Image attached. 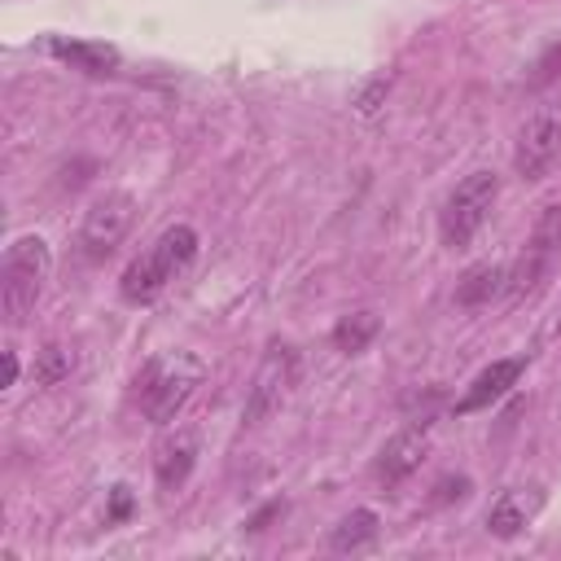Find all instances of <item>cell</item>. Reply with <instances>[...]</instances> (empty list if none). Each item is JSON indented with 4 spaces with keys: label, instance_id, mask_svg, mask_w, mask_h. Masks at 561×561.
Returning <instances> with one entry per match:
<instances>
[{
    "label": "cell",
    "instance_id": "6da1fadb",
    "mask_svg": "<svg viewBox=\"0 0 561 561\" xmlns=\"http://www.w3.org/2000/svg\"><path fill=\"white\" fill-rule=\"evenodd\" d=\"M193 259H197V232H193L188 224H171L167 232L153 237V245H149L145 254H136V259L127 263L118 289H123L127 302L145 307V302H153Z\"/></svg>",
    "mask_w": 561,
    "mask_h": 561
},
{
    "label": "cell",
    "instance_id": "7a4b0ae2",
    "mask_svg": "<svg viewBox=\"0 0 561 561\" xmlns=\"http://www.w3.org/2000/svg\"><path fill=\"white\" fill-rule=\"evenodd\" d=\"M202 377H206V364L193 351H167L140 368L136 403L153 425H171L180 416V408L193 399V390L202 386Z\"/></svg>",
    "mask_w": 561,
    "mask_h": 561
},
{
    "label": "cell",
    "instance_id": "3957f363",
    "mask_svg": "<svg viewBox=\"0 0 561 561\" xmlns=\"http://www.w3.org/2000/svg\"><path fill=\"white\" fill-rule=\"evenodd\" d=\"M48 272H53V250H48V241L39 232H26L4 250V263H0V311H4V320L13 329L31 320Z\"/></svg>",
    "mask_w": 561,
    "mask_h": 561
},
{
    "label": "cell",
    "instance_id": "277c9868",
    "mask_svg": "<svg viewBox=\"0 0 561 561\" xmlns=\"http://www.w3.org/2000/svg\"><path fill=\"white\" fill-rule=\"evenodd\" d=\"M495 197H500L495 171H469V175L447 193V202H443V210H438V237H443V245H447V250H465V245L478 237V228L486 224Z\"/></svg>",
    "mask_w": 561,
    "mask_h": 561
},
{
    "label": "cell",
    "instance_id": "5b68a950",
    "mask_svg": "<svg viewBox=\"0 0 561 561\" xmlns=\"http://www.w3.org/2000/svg\"><path fill=\"white\" fill-rule=\"evenodd\" d=\"M131 219H136V197H131V193H123V188L101 193V197L83 210V224H79V254H83L88 263L110 259V254L118 250V241L127 237Z\"/></svg>",
    "mask_w": 561,
    "mask_h": 561
},
{
    "label": "cell",
    "instance_id": "8992f818",
    "mask_svg": "<svg viewBox=\"0 0 561 561\" xmlns=\"http://www.w3.org/2000/svg\"><path fill=\"white\" fill-rule=\"evenodd\" d=\"M557 158H561V105H539L517 127L513 167L522 180H543Z\"/></svg>",
    "mask_w": 561,
    "mask_h": 561
},
{
    "label": "cell",
    "instance_id": "52a82bcc",
    "mask_svg": "<svg viewBox=\"0 0 561 561\" xmlns=\"http://www.w3.org/2000/svg\"><path fill=\"white\" fill-rule=\"evenodd\" d=\"M298 377V355L294 346H272L250 381L245 408H241V425H263L272 412H280V403L289 399V386Z\"/></svg>",
    "mask_w": 561,
    "mask_h": 561
},
{
    "label": "cell",
    "instance_id": "ba28073f",
    "mask_svg": "<svg viewBox=\"0 0 561 561\" xmlns=\"http://www.w3.org/2000/svg\"><path fill=\"white\" fill-rule=\"evenodd\" d=\"M557 245H561V206L552 202V206H543V210H539V219H535V228H530V241H526V250H522L517 267L508 272V289H513V294L535 289V285H539V276L548 272V263H552Z\"/></svg>",
    "mask_w": 561,
    "mask_h": 561
},
{
    "label": "cell",
    "instance_id": "9c48e42d",
    "mask_svg": "<svg viewBox=\"0 0 561 561\" xmlns=\"http://www.w3.org/2000/svg\"><path fill=\"white\" fill-rule=\"evenodd\" d=\"M425 451H430V425H408V430H399V434L386 438L381 451H377V478H381L386 486L403 482L408 473L421 469Z\"/></svg>",
    "mask_w": 561,
    "mask_h": 561
},
{
    "label": "cell",
    "instance_id": "30bf717a",
    "mask_svg": "<svg viewBox=\"0 0 561 561\" xmlns=\"http://www.w3.org/2000/svg\"><path fill=\"white\" fill-rule=\"evenodd\" d=\"M522 368H526V359H491V364L469 381V390L456 399V412H460V416H469V412L491 408L495 399H504V394L517 386Z\"/></svg>",
    "mask_w": 561,
    "mask_h": 561
},
{
    "label": "cell",
    "instance_id": "8fae6325",
    "mask_svg": "<svg viewBox=\"0 0 561 561\" xmlns=\"http://www.w3.org/2000/svg\"><path fill=\"white\" fill-rule=\"evenodd\" d=\"M539 508H543V491H539V486H513V491H504V495L486 508V530H491L495 539H513V535H522V530L535 522Z\"/></svg>",
    "mask_w": 561,
    "mask_h": 561
},
{
    "label": "cell",
    "instance_id": "7c38bea8",
    "mask_svg": "<svg viewBox=\"0 0 561 561\" xmlns=\"http://www.w3.org/2000/svg\"><path fill=\"white\" fill-rule=\"evenodd\" d=\"M193 465H197V434L193 430H175L171 438H162V447L153 456V473H158V482L167 491L184 486L188 473H193Z\"/></svg>",
    "mask_w": 561,
    "mask_h": 561
},
{
    "label": "cell",
    "instance_id": "4fadbf2b",
    "mask_svg": "<svg viewBox=\"0 0 561 561\" xmlns=\"http://www.w3.org/2000/svg\"><path fill=\"white\" fill-rule=\"evenodd\" d=\"M48 53L57 61L83 70V75H110V70H118V48L105 44V39H61L57 35V39H48Z\"/></svg>",
    "mask_w": 561,
    "mask_h": 561
},
{
    "label": "cell",
    "instance_id": "5bb4252c",
    "mask_svg": "<svg viewBox=\"0 0 561 561\" xmlns=\"http://www.w3.org/2000/svg\"><path fill=\"white\" fill-rule=\"evenodd\" d=\"M504 289H508V267L504 263H473L456 280V302L460 307H486Z\"/></svg>",
    "mask_w": 561,
    "mask_h": 561
},
{
    "label": "cell",
    "instance_id": "9a60e30c",
    "mask_svg": "<svg viewBox=\"0 0 561 561\" xmlns=\"http://www.w3.org/2000/svg\"><path fill=\"white\" fill-rule=\"evenodd\" d=\"M377 513L373 508H351L333 530H329V548L333 552H364L377 539Z\"/></svg>",
    "mask_w": 561,
    "mask_h": 561
},
{
    "label": "cell",
    "instance_id": "2e32d148",
    "mask_svg": "<svg viewBox=\"0 0 561 561\" xmlns=\"http://www.w3.org/2000/svg\"><path fill=\"white\" fill-rule=\"evenodd\" d=\"M373 337H377V316H373V311L342 316L337 329H333V342H337V351H346V355H359Z\"/></svg>",
    "mask_w": 561,
    "mask_h": 561
},
{
    "label": "cell",
    "instance_id": "e0dca14e",
    "mask_svg": "<svg viewBox=\"0 0 561 561\" xmlns=\"http://www.w3.org/2000/svg\"><path fill=\"white\" fill-rule=\"evenodd\" d=\"M66 373H70V355H66L61 346H44V351H39V364H35V381L53 386V381L66 377Z\"/></svg>",
    "mask_w": 561,
    "mask_h": 561
},
{
    "label": "cell",
    "instance_id": "ac0fdd59",
    "mask_svg": "<svg viewBox=\"0 0 561 561\" xmlns=\"http://www.w3.org/2000/svg\"><path fill=\"white\" fill-rule=\"evenodd\" d=\"M386 92H390V79H373V83L364 88V96H359V110H364V114H373V110H377V101H381Z\"/></svg>",
    "mask_w": 561,
    "mask_h": 561
},
{
    "label": "cell",
    "instance_id": "d6986e66",
    "mask_svg": "<svg viewBox=\"0 0 561 561\" xmlns=\"http://www.w3.org/2000/svg\"><path fill=\"white\" fill-rule=\"evenodd\" d=\"M127 508H131V495H127V486H114V500H110V522H118V517H127Z\"/></svg>",
    "mask_w": 561,
    "mask_h": 561
},
{
    "label": "cell",
    "instance_id": "ffe728a7",
    "mask_svg": "<svg viewBox=\"0 0 561 561\" xmlns=\"http://www.w3.org/2000/svg\"><path fill=\"white\" fill-rule=\"evenodd\" d=\"M280 508H285V500H272L267 508H259V513H254V517L245 522V530H263V526H267V522H272V517H276Z\"/></svg>",
    "mask_w": 561,
    "mask_h": 561
},
{
    "label": "cell",
    "instance_id": "44dd1931",
    "mask_svg": "<svg viewBox=\"0 0 561 561\" xmlns=\"http://www.w3.org/2000/svg\"><path fill=\"white\" fill-rule=\"evenodd\" d=\"M18 373H22L18 355H13V351H4V386H13V381H18Z\"/></svg>",
    "mask_w": 561,
    "mask_h": 561
},
{
    "label": "cell",
    "instance_id": "7402d4cb",
    "mask_svg": "<svg viewBox=\"0 0 561 561\" xmlns=\"http://www.w3.org/2000/svg\"><path fill=\"white\" fill-rule=\"evenodd\" d=\"M557 333H561V316H557Z\"/></svg>",
    "mask_w": 561,
    "mask_h": 561
}]
</instances>
